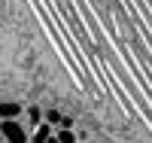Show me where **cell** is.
<instances>
[{
    "label": "cell",
    "instance_id": "1",
    "mask_svg": "<svg viewBox=\"0 0 152 143\" xmlns=\"http://www.w3.org/2000/svg\"><path fill=\"white\" fill-rule=\"evenodd\" d=\"M3 140H6V143H31L28 131L21 128V122H18V119L3 122Z\"/></svg>",
    "mask_w": 152,
    "mask_h": 143
},
{
    "label": "cell",
    "instance_id": "2",
    "mask_svg": "<svg viewBox=\"0 0 152 143\" xmlns=\"http://www.w3.org/2000/svg\"><path fill=\"white\" fill-rule=\"evenodd\" d=\"M55 137V128L49 125V122H43V125H37L34 128V134H31V143H49Z\"/></svg>",
    "mask_w": 152,
    "mask_h": 143
},
{
    "label": "cell",
    "instance_id": "3",
    "mask_svg": "<svg viewBox=\"0 0 152 143\" xmlns=\"http://www.w3.org/2000/svg\"><path fill=\"white\" fill-rule=\"evenodd\" d=\"M0 116H3V122H12L21 116V103L18 100H3V107H0Z\"/></svg>",
    "mask_w": 152,
    "mask_h": 143
},
{
    "label": "cell",
    "instance_id": "5",
    "mask_svg": "<svg viewBox=\"0 0 152 143\" xmlns=\"http://www.w3.org/2000/svg\"><path fill=\"white\" fill-rule=\"evenodd\" d=\"M61 119H64V113H58V110H46V122L52 125L55 131H58V128H61Z\"/></svg>",
    "mask_w": 152,
    "mask_h": 143
},
{
    "label": "cell",
    "instance_id": "10",
    "mask_svg": "<svg viewBox=\"0 0 152 143\" xmlns=\"http://www.w3.org/2000/svg\"><path fill=\"white\" fill-rule=\"evenodd\" d=\"M79 143H85V140H79Z\"/></svg>",
    "mask_w": 152,
    "mask_h": 143
},
{
    "label": "cell",
    "instance_id": "4",
    "mask_svg": "<svg viewBox=\"0 0 152 143\" xmlns=\"http://www.w3.org/2000/svg\"><path fill=\"white\" fill-rule=\"evenodd\" d=\"M24 116H28V119H31V125H34V128L46 122V110H40V107H34V103L28 107V113H24Z\"/></svg>",
    "mask_w": 152,
    "mask_h": 143
},
{
    "label": "cell",
    "instance_id": "9",
    "mask_svg": "<svg viewBox=\"0 0 152 143\" xmlns=\"http://www.w3.org/2000/svg\"><path fill=\"white\" fill-rule=\"evenodd\" d=\"M94 143H107V140H94Z\"/></svg>",
    "mask_w": 152,
    "mask_h": 143
},
{
    "label": "cell",
    "instance_id": "6",
    "mask_svg": "<svg viewBox=\"0 0 152 143\" xmlns=\"http://www.w3.org/2000/svg\"><path fill=\"white\" fill-rule=\"evenodd\" d=\"M58 140L61 143H79V137L73 134V128H58Z\"/></svg>",
    "mask_w": 152,
    "mask_h": 143
},
{
    "label": "cell",
    "instance_id": "8",
    "mask_svg": "<svg viewBox=\"0 0 152 143\" xmlns=\"http://www.w3.org/2000/svg\"><path fill=\"white\" fill-rule=\"evenodd\" d=\"M49 143H61V140H58V131H55V137H52V140H49Z\"/></svg>",
    "mask_w": 152,
    "mask_h": 143
},
{
    "label": "cell",
    "instance_id": "7",
    "mask_svg": "<svg viewBox=\"0 0 152 143\" xmlns=\"http://www.w3.org/2000/svg\"><path fill=\"white\" fill-rule=\"evenodd\" d=\"M61 128H73V116H64V119H61Z\"/></svg>",
    "mask_w": 152,
    "mask_h": 143
}]
</instances>
